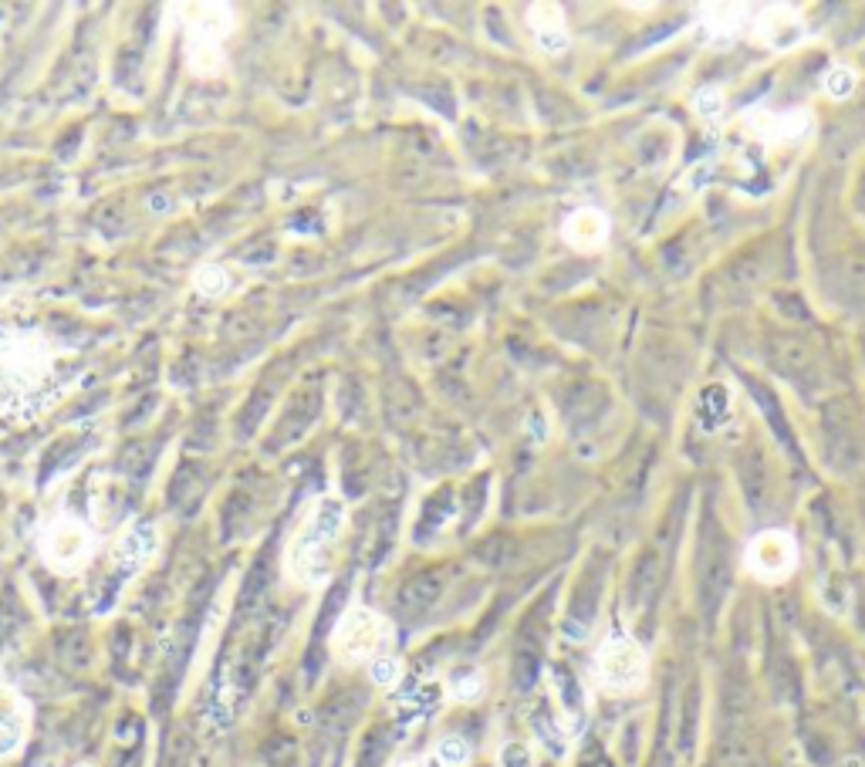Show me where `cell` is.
I'll use <instances>...</instances> for the list:
<instances>
[{"instance_id":"277c9868","label":"cell","mask_w":865,"mask_h":767,"mask_svg":"<svg viewBox=\"0 0 865 767\" xmlns=\"http://www.w3.org/2000/svg\"><path fill=\"white\" fill-rule=\"evenodd\" d=\"M592 676L609 693H636L649 680V656L636 639L612 636L595 649Z\"/></svg>"},{"instance_id":"9a60e30c","label":"cell","mask_w":865,"mask_h":767,"mask_svg":"<svg viewBox=\"0 0 865 767\" xmlns=\"http://www.w3.org/2000/svg\"><path fill=\"white\" fill-rule=\"evenodd\" d=\"M419 764H423V767H467L470 764V747H467V740L447 737V740H440V744H436Z\"/></svg>"},{"instance_id":"ffe728a7","label":"cell","mask_w":865,"mask_h":767,"mask_svg":"<svg viewBox=\"0 0 865 767\" xmlns=\"http://www.w3.org/2000/svg\"><path fill=\"white\" fill-rule=\"evenodd\" d=\"M190 65H193V71H200V75H213V71H217V65H220L217 41L193 38V44H190Z\"/></svg>"},{"instance_id":"7c38bea8","label":"cell","mask_w":865,"mask_h":767,"mask_svg":"<svg viewBox=\"0 0 865 767\" xmlns=\"http://www.w3.org/2000/svg\"><path fill=\"white\" fill-rule=\"evenodd\" d=\"M153 551H156V531L149 528V524H139V528L122 534L119 548H115V565L126 575H136L139 568L153 558Z\"/></svg>"},{"instance_id":"ac0fdd59","label":"cell","mask_w":865,"mask_h":767,"mask_svg":"<svg viewBox=\"0 0 865 767\" xmlns=\"http://www.w3.org/2000/svg\"><path fill=\"white\" fill-rule=\"evenodd\" d=\"M855 85H859V75H855V68H849V65H835L832 71H825V78H822L825 95L835 98V102L849 98L855 92Z\"/></svg>"},{"instance_id":"e0dca14e","label":"cell","mask_w":865,"mask_h":767,"mask_svg":"<svg viewBox=\"0 0 865 767\" xmlns=\"http://www.w3.org/2000/svg\"><path fill=\"white\" fill-rule=\"evenodd\" d=\"M484 673H477V670H467V673H460V676H453V680L447 683V697L450 700H460V703H474V700H480L484 697Z\"/></svg>"},{"instance_id":"d4e9b609","label":"cell","mask_w":865,"mask_h":767,"mask_svg":"<svg viewBox=\"0 0 865 767\" xmlns=\"http://www.w3.org/2000/svg\"><path fill=\"white\" fill-rule=\"evenodd\" d=\"M75 767H95V764H75Z\"/></svg>"},{"instance_id":"603a6c76","label":"cell","mask_w":865,"mask_h":767,"mask_svg":"<svg viewBox=\"0 0 865 767\" xmlns=\"http://www.w3.org/2000/svg\"><path fill=\"white\" fill-rule=\"evenodd\" d=\"M504 764L507 767H531V754H528V747H521V744H511L504 751Z\"/></svg>"},{"instance_id":"9c48e42d","label":"cell","mask_w":865,"mask_h":767,"mask_svg":"<svg viewBox=\"0 0 865 767\" xmlns=\"http://www.w3.org/2000/svg\"><path fill=\"white\" fill-rule=\"evenodd\" d=\"M561 237L578 254H595L609 244V217L595 207H578L561 224Z\"/></svg>"},{"instance_id":"30bf717a","label":"cell","mask_w":865,"mask_h":767,"mask_svg":"<svg viewBox=\"0 0 865 767\" xmlns=\"http://www.w3.org/2000/svg\"><path fill=\"white\" fill-rule=\"evenodd\" d=\"M528 31L545 55H565V51L572 48V31H568L565 11H561L558 4H531Z\"/></svg>"},{"instance_id":"d6986e66","label":"cell","mask_w":865,"mask_h":767,"mask_svg":"<svg viewBox=\"0 0 865 767\" xmlns=\"http://www.w3.org/2000/svg\"><path fill=\"white\" fill-rule=\"evenodd\" d=\"M693 112L707 122H717L720 115L727 112V98H724V88L717 85H703L697 95H693Z\"/></svg>"},{"instance_id":"8992f818","label":"cell","mask_w":865,"mask_h":767,"mask_svg":"<svg viewBox=\"0 0 865 767\" xmlns=\"http://www.w3.org/2000/svg\"><path fill=\"white\" fill-rule=\"evenodd\" d=\"M41 555L55 572H78L88 558H92V531L85 528L78 517H58L41 534Z\"/></svg>"},{"instance_id":"44dd1931","label":"cell","mask_w":865,"mask_h":767,"mask_svg":"<svg viewBox=\"0 0 865 767\" xmlns=\"http://www.w3.org/2000/svg\"><path fill=\"white\" fill-rule=\"evenodd\" d=\"M369 676H372V683H379V686H396L399 676H403V663L392 653H382L369 663Z\"/></svg>"},{"instance_id":"ba28073f","label":"cell","mask_w":865,"mask_h":767,"mask_svg":"<svg viewBox=\"0 0 865 767\" xmlns=\"http://www.w3.org/2000/svg\"><path fill=\"white\" fill-rule=\"evenodd\" d=\"M815 129V115L808 109H788V112H751L747 115V132L771 146L784 142H801Z\"/></svg>"},{"instance_id":"2e32d148","label":"cell","mask_w":865,"mask_h":767,"mask_svg":"<svg viewBox=\"0 0 865 767\" xmlns=\"http://www.w3.org/2000/svg\"><path fill=\"white\" fill-rule=\"evenodd\" d=\"M193 288L196 294H203V298H224L230 288V278L220 264H203V267H196V274H193Z\"/></svg>"},{"instance_id":"7402d4cb","label":"cell","mask_w":865,"mask_h":767,"mask_svg":"<svg viewBox=\"0 0 865 767\" xmlns=\"http://www.w3.org/2000/svg\"><path fill=\"white\" fill-rule=\"evenodd\" d=\"M707 173H710V163H700V166H693L690 173L683 176V183H680V190L683 193H697V190H703V186H707L710 180H707Z\"/></svg>"},{"instance_id":"3957f363","label":"cell","mask_w":865,"mask_h":767,"mask_svg":"<svg viewBox=\"0 0 865 767\" xmlns=\"http://www.w3.org/2000/svg\"><path fill=\"white\" fill-rule=\"evenodd\" d=\"M389 639L392 626L379 612L365 605H349L332 632V653L342 663H372L376 656L389 653Z\"/></svg>"},{"instance_id":"7a4b0ae2","label":"cell","mask_w":865,"mask_h":767,"mask_svg":"<svg viewBox=\"0 0 865 767\" xmlns=\"http://www.w3.org/2000/svg\"><path fill=\"white\" fill-rule=\"evenodd\" d=\"M51 372V352L34 335L0 332V403L21 399L41 386Z\"/></svg>"},{"instance_id":"5b68a950","label":"cell","mask_w":865,"mask_h":767,"mask_svg":"<svg viewBox=\"0 0 865 767\" xmlns=\"http://www.w3.org/2000/svg\"><path fill=\"white\" fill-rule=\"evenodd\" d=\"M744 568L747 575H754L757 582H784V578L795 575L798 568V541L791 531L771 528L754 534L751 544L744 551Z\"/></svg>"},{"instance_id":"52a82bcc","label":"cell","mask_w":865,"mask_h":767,"mask_svg":"<svg viewBox=\"0 0 865 767\" xmlns=\"http://www.w3.org/2000/svg\"><path fill=\"white\" fill-rule=\"evenodd\" d=\"M757 17L747 21V31L757 44L764 48H795V44L805 38V24H801V14L795 7H784V4H774V7H761L754 11Z\"/></svg>"},{"instance_id":"4fadbf2b","label":"cell","mask_w":865,"mask_h":767,"mask_svg":"<svg viewBox=\"0 0 865 767\" xmlns=\"http://www.w3.org/2000/svg\"><path fill=\"white\" fill-rule=\"evenodd\" d=\"M700 14H703V28H707L713 41L737 38V34L747 28V21H751V17H747L751 7H744V4H707Z\"/></svg>"},{"instance_id":"8fae6325","label":"cell","mask_w":865,"mask_h":767,"mask_svg":"<svg viewBox=\"0 0 865 767\" xmlns=\"http://www.w3.org/2000/svg\"><path fill=\"white\" fill-rule=\"evenodd\" d=\"M24 734H28V707H24L21 693H14L11 686H0V757L14 754Z\"/></svg>"},{"instance_id":"6da1fadb","label":"cell","mask_w":865,"mask_h":767,"mask_svg":"<svg viewBox=\"0 0 865 767\" xmlns=\"http://www.w3.org/2000/svg\"><path fill=\"white\" fill-rule=\"evenodd\" d=\"M345 528V504L338 497H321L298 524L288 544V575L298 585L318 588L332 578L335 544Z\"/></svg>"},{"instance_id":"cb8c5ba5","label":"cell","mask_w":865,"mask_h":767,"mask_svg":"<svg viewBox=\"0 0 865 767\" xmlns=\"http://www.w3.org/2000/svg\"><path fill=\"white\" fill-rule=\"evenodd\" d=\"M406 767H423V764H419V761H409Z\"/></svg>"},{"instance_id":"5bb4252c","label":"cell","mask_w":865,"mask_h":767,"mask_svg":"<svg viewBox=\"0 0 865 767\" xmlns=\"http://www.w3.org/2000/svg\"><path fill=\"white\" fill-rule=\"evenodd\" d=\"M180 14H186L183 21L196 38H210V41H220L230 31V24H234L227 7H217V4H190V7H180Z\"/></svg>"}]
</instances>
